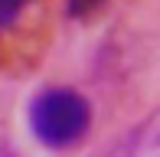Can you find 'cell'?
Segmentation results:
<instances>
[{
	"label": "cell",
	"instance_id": "1",
	"mask_svg": "<svg viewBox=\"0 0 160 157\" xmlns=\"http://www.w3.org/2000/svg\"><path fill=\"white\" fill-rule=\"evenodd\" d=\"M33 138L46 147H69L88 134L92 105L75 89H42L30 102Z\"/></svg>",
	"mask_w": 160,
	"mask_h": 157
},
{
	"label": "cell",
	"instance_id": "2",
	"mask_svg": "<svg viewBox=\"0 0 160 157\" xmlns=\"http://www.w3.org/2000/svg\"><path fill=\"white\" fill-rule=\"evenodd\" d=\"M111 157H160V108L150 111L144 121H137L121 138Z\"/></svg>",
	"mask_w": 160,
	"mask_h": 157
},
{
	"label": "cell",
	"instance_id": "3",
	"mask_svg": "<svg viewBox=\"0 0 160 157\" xmlns=\"http://www.w3.org/2000/svg\"><path fill=\"white\" fill-rule=\"evenodd\" d=\"M26 0H0V30H7V26L13 23V20L23 13Z\"/></svg>",
	"mask_w": 160,
	"mask_h": 157
},
{
	"label": "cell",
	"instance_id": "4",
	"mask_svg": "<svg viewBox=\"0 0 160 157\" xmlns=\"http://www.w3.org/2000/svg\"><path fill=\"white\" fill-rule=\"evenodd\" d=\"M95 7H101V0H69V13H72V17H82V13H92Z\"/></svg>",
	"mask_w": 160,
	"mask_h": 157
}]
</instances>
